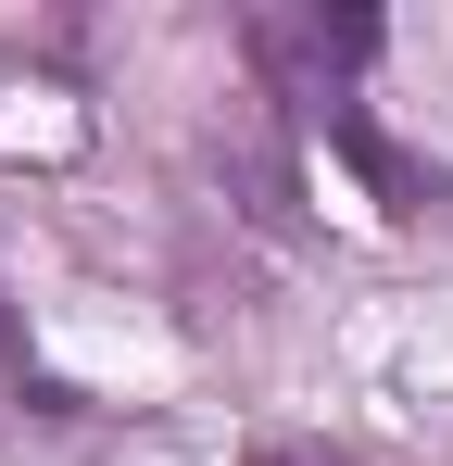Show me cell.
<instances>
[{
  "label": "cell",
  "instance_id": "cell-3",
  "mask_svg": "<svg viewBox=\"0 0 453 466\" xmlns=\"http://www.w3.org/2000/svg\"><path fill=\"white\" fill-rule=\"evenodd\" d=\"M252 466H340V454H302V441H265Z\"/></svg>",
  "mask_w": 453,
  "mask_h": 466
},
{
  "label": "cell",
  "instance_id": "cell-2",
  "mask_svg": "<svg viewBox=\"0 0 453 466\" xmlns=\"http://www.w3.org/2000/svg\"><path fill=\"white\" fill-rule=\"evenodd\" d=\"M13 390H25V353H13V315H0V416H13Z\"/></svg>",
  "mask_w": 453,
  "mask_h": 466
},
{
  "label": "cell",
  "instance_id": "cell-1",
  "mask_svg": "<svg viewBox=\"0 0 453 466\" xmlns=\"http://www.w3.org/2000/svg\"><path fill=\"white\" fill-rule=\"evenodd\" d=\"M252 64L302 114H353V76L378 64V25L366 13H252Z\"/></svg>",
  "mask_w": 453,
  "mask_h": 466
}]
</instances>
